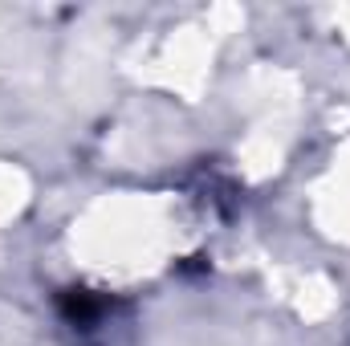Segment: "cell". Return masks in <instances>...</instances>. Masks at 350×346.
Wrapping results in <instances>:
<instances>
[{
  "instance_id": "1",
  "label": "cell",
  "mask_w": 350,
  "mask_h": 346,
  "mask_svg": "<svg viewBox=\"0 0 350 346\" xmlns=\"http://www.w3.org/2000/svg\"><path fill=\"white\" fill-rule=\"evenodd\" d=\"M102 310H106V302H98L90 289H66L62 293V314L78 330H94V322L102 318Z\"/></svg>"
}]
</instances>
